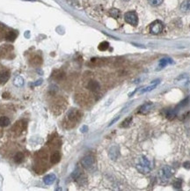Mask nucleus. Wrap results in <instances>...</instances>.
I'll use <instances>...</instances> for the list:
<instances>
[{
    "label": "nucleus",
    "instance_id": "1",
    "mask_svg": "<svg viewBox=\"0 0 190 191\" xmlns=\"http://www.w3.org/2000/svg\"><path fill=\"white\" fill-rule=\"evenodd\" d=\"M136 168L142 174H148L151 169L150 160L148 159L146 157L142 156L139 159V161L136 164Z\"/></svg>",
    "mask_w": 190,
    "mask_h": 191
},
{
    "label": "nucleus",
    "instance_id": "2",
    "mask_svg": "<svg viewBox=\"0 0 190 191\" xmlns=\"http://www.w3.org/2000/svg\"><path fill=\"white\" fill-rule=\"evenodd\" d=\"M82 117V112L78 109H71L67 115L68 123L72 124V127L75 125L78 122H79Z\"/></svg>",
    "mask_w": 190,
    "mask_h": 191
},
{
    "label": "nucleus",
    "instance_id": "3",
    "mask_svg": "<svg viewBox=\"0 0 190 191\" xmlns=\"http://www.w3.org/2000/svg\"><path fill=\"white\" fill-rule=\"evenodd\" d=\"M173 174H174V171L170 166H164L159 170V172H158V175H159V178L162 180H169L173 175Z\"/></svg>",
    "mask_w": 190,
    "mask_h": 191
},
{
    "label": "nucleus",
    "instance_id": "4",
    "mask_svg": "<svg viewBox=\"0 0 190 191\" xmlns=\"http://www.w3.org/2000/svg\"><path fill=\"white\" fill-rule=\"evenodd\" d=\"M124 19L127 23H129L130 25L133 27H136L138 24V17H137V14L136 12L130 11V12L126 13L124 15Z\"/></svg>",
    "mask_w": 190,
    "mask_h": 191
},
{
    "label": "nucleus",
    "instance_id": "5",
    "mask_svg": "<svg viewBox=\"0 0 190 191\" xmlns=\"http://www.w3.org/2000/svg\"><path fill=\"white\" fill-rule=\"evenodd\" d=\"M164 29V25L160 21H155L150 25V32L152 34H159Z\"/></svg>",
    "mask_w": 190,
    "mask_h": 191
},
{
    "label": "nucleus",
    "instance_id": "6",
    "mask_svg": "<svg viewBox=\"0 0 190 191\" xmlns=\"http://www.w3.org/2000/svg\"><path fill=\"white\" fill-rule=\"evenodd\" d=\"M81 164H82V166H83L84 168H86V169L90 170V169H92V168L93 167V166H94V159H93L92 156H90V155L86 156V157H84V158L81 160Z\"/></svg>",
    "mask_w": 190,
    "mask_h": 191
},
{
    "label": "nucleus",
    "instance_id": "7",
    "mask_svg": "<svg viewBox=\"0 0 190 191\" xmlns=\"http://www.w3.org/2000/svg\"><path fill=\"white\" fill-rule=\"evenodd\" d=\"M87 88L90 90V91H92L93 93H96V92H98L100 90V83L98 81H95V80H91V81H89L88 84H87Z\"/></svg>",
    "mask_w": 190,
    "mask_h": 191
},
{
    "label": "nucleus",
    "instance_id": "8",
    "mask_svg": "<svg viewBox=\"0 0 190 191\" xmlns=\"http://www.w3.org/2000/svg\"><path fill=\"white\" fill-rule=\"evenodd\" d=\"M10 78V72L7 70H2L0 71V84H4L8 81Z\"/></svg>",
    "mask_w": 190,
    "mask_h": 191
},
{
    "label": "nucleus",
    "instance_id": "9",
    "mask_svg": "<svg viewBox=\"0 0 190 191\" xmlns=\"http://www.w3.org/2000/svg\"><path fill=\"white\" fill-rule=\"evenodd\" d=\"M52 78L56 79V80H62L63 78H65V73L63 72L61 70H56L54 72H53V75H52Z\"/></svg>",
    "mask_w": 190,
    "mask_h": 191
},
{
    "label": "nucleus",
    "instance_id": "10",
    "mask_svg": "<svg viewBox=\"0 0 190 191\" xmlns=\"http://www.w3.org/2000/svg\"><path fill=\"white\" fill-rule=\"evenodd\" d=\"M55 180H56V175L54 174H48V175H46L43 178V182H44V183L46 185H51V184H53Z\"/></svg>",
    "mask_w": 190,
    "mask_h": 191
},
{
    "label": "nucleus",
    "instance_id": "11",
    "mask_svg": "<svg viewBox=\"0 0 190 191\" xmlns=\"http://www.w3.org/2000/svg\"><path fill=\"white\" fill-rule=\"evenodd\" d=\"M60 160H61V154L59 152H55L52 153L50 157V161L52 164H57Z\"/></svg>",
    "mask_w": 190,
    "mask_h": 191
},
{
    "label": "nucleus",
    "instance_id": "12",
    "mask_svg": "<svg viewBox=\"0 0 190 191\" xmlns=\"http://www.w3.org/2000/svg\"><path fill=\"white\" fill-rule=\"evenodd\" d=\"M24 159H25V155H24L23 153H21V152H18L13 156V160H14V162L17 163V164H20L24 160Z\"/></svg>",
    "mask_w": 190,
    "mask_h": 191
},
{
    "label": "nucleus",
    "instance_id": "13",
    "mask_svg": "<svg viewBox=\"0 0 190 191\" xmlns=\"http://www.w3.org/2000/svg\"><path fill=\"white\" fill-rule=\"evenodd\" d=\"M181 10L183 13L190 12V0H184L181 5Z\"/></svg>",
    "mask_w": 190,
    "mask_h": 191
},
{
    "label": "nucleus",
    "instance_id": "14",
    "mask_svg": "<svg viewBox=\"0 0 190 191\" xmlns=\"http://www.w3.org/2000/svg\"><path fill=\"white\" fill-rule=\"evenodd\" d=\"M11 123V120L8 116L2 115L0 116V127H7Z\"/></svg>",
    "mask_w": 190,
    "mask_h": 191
},
{
    "label": "nucleus",
    "instance_id": "15",
    "mask_svg": "<svg viewBox=\"0 0 190 191\" xmlns=\"http://www.w3.org/2000/svg\"><path fill=\"white\" fill-rule=\"evenodd\" d=\"M172 63H173V61H172V59H170V58H163V59H161L159 64H158L157 71H158V70L162 69V68H164V67H165L168 64H172Z\"/></svg>",
    "mask_w": 190,
    "mask_h": 191
},
{
    "label": "nucleus",
    "instance_id": "16",
    "mask_svg": "<svg viewBox=\"0 0 190 191\" xmlns=\"http://www.w3.org/2000/svg\"><path fill=\"white\" fill-rule=\"evenodd\" d=\"M118 155H119V150H118V148L115 147V146L112 147L110 149V151H109V157L112 159H115L116 158L118 157Z\"/></svg>",
    "mask_w": 190,
    "mask_h": 191
},
{
    "label": "nucleus",
    "instance_id": "17",
    "mask_svg": "<svg viewBox=\"0 0 190 191\" xmlns=\"http://www.w3.org/2000/svg\"><path fill=\"white\" fill-rule=\"evenodd\" d=\"M42 63V58L40 56H34V58L31 60V64L32 65H35V66H38V65H41Z\"/></svg>",
    "mask_w": 190,
    "mask_h": 191
},
{
    "label": "nucleus",
    "instance_id": "18",
    "mask_svg": "<svg viewBox=\"0 0 190 191\" xmlns=\"http://www.w3.org/2000/svg\"><path fill=\"white\" fill-rule=\"evenodd\" d=\"M109 15L114 19H118L121 15V12L119 11L118 9L116 8H112L110 11H109Z\"/></svg>",
    "mask_w": 190,
    "mask_h": 191
},
{
    "label": "nucleus",
    "instance_id": "19",
    "mask_svg": "<svg viewBox=\"0 0 190 191\" xmlns=\"http://www.w3.org/2000/svg\"><path fill=\"white\" fill-rule=\"evenodd\" d=\"M14 85L17 86V87H21L23 85H24V79L21 78V77H19V76H18V77H16L15 78V79H14Z\"/></svg>",
    "mask_w": 190,
    "mask_h": 191
},
{
    "label": "nucleus",
    "instance_id": "20",
    "mask_svg": "<svg viewBox=\"0 0 190 191\" xmlns=\"http://www.w3.org/2000/svg\"><path fill=\"white\" fill-rule=\"evenodd\" d=\"M151 106H152V103H151V102H147V103H145V104L141 107V113H143V114H146L148 111H149V109H150Z\"/></svg>",
    "mask_w": 190,
    "mask_h": 191
},
{
    "label": "nucleus",
    "instance_id": "21",
    "mask_svg": "<svg viewBox=\"0 0 190 191\" xmlns=\"http://www.w3.org/2000/svg\"><path fill=\"white\" fill-rule=\"evenodd\" d=\"M16 36H17V34H16L15 32H13V31H10V32H8V34H6L5 38L8 40V41H13V40L16 38Z\"/></svg>",
    "mask_w": 190,
    "mask_h": 191
},
{
    "label": "nucleus",
    "instance_id": "22",
    "mask_svg": "<svg viewBox=\"0 0 190 191\" xmlns=\"http://www.w3.org/2000/svg\"><path fill=\"white\" fill-rule=\"evenodd\" d=\"M109 47V43L108 42H101L100 45H99V49L101 50V51H105V50H107Z\"/></svg>",
    "mask_w": 190,
    "mask_h": 191
},
{
    "label": "nucleus",
    "instance_id": "23",
    "mask_svg": "<svg viewBox=\"0 0 190 191\" xmlns=\"http://www.w3.org/2000/svg\"><path fill=\"white\" fill-rule=\"evenodd\" d=\"M71 176H72V178L73 179H75V180H78V179H79L80 178V176H81V171L78 169V168H77L74 172L72 173V174H71Z\"/></svg>",
    "mask_w": 190,
    "mask_h": 191
},
{
    "label": "nucleus",
    "instance_id": "24",
    "mask_svg": "<svg viewBox=\"0 0 190 191\" xmlns=\"http://www.w3.org/2000/svg\"><path fill=\"white\" fill-rule=\"evenodd\" d=\"M181 186H182V180L181 179H177L175 182H173V187L174 188L176 189H179L181 188Z\"/></svg>",
    "mask_w": 190,
    "mask_h": 191
},
{
    "label": "nucleus",
    "instance_id": "25",
    "mask_svg": "<svg viewBox=\"0 0 190 191\" xmlns=\"http://www.w3.org/2000/svg\"><path fill=\"white\" fill-rule=\"evenodd\" d=\"M148 2L151 5H153V6H157L162 4L163 0H148Z\"/></svg>",
    "mask_w": 190,
    "mask_h": 191
},
{
    "label": "nucleus",
    "instance_id": "26",
    "mask_svg": "<svg viewBox=\"0 0 190 191\" xmlns=\"http://www.w3.org/2000/svg\"><path fill=\"white\" fill-rule=\"evenodd\" d=\"M166 117H167L168 119H170V120L173 119V118L175 117V112L173 111V110H170V111H167V113H166Z\"/></svg>",
    "mask_w": 190,
    "mask_h": 191
},
{
    "label": "nucleus",
    "instance_id": "27",
    "mask_svg": "<svg viewBox=\"0 0 190 191\" xmlns=\"http://www.w3.org/2000/svg\"><path fill=\"white\" fill-rule=\"evenodd\" d=\"M131 120H132V117L127 118L125 121H123V122H122V124L121 125V127H127V126H129L130 123V122H131Z\"/></svg>",
    "mask_w": 190,
    "mask_h": 191
},
{
    "label": "nucleus",
    "instance_id": "28",
    "mask_svg": "<svg viewBox=\"0 0 190 191\" xmlns=\"http://www.w3.org/2000/svg\"><path fill=\"white\" fill-rule=\"evenodd\" d=\"M183 166L187 169H190V162L189 161H187L183 164Z\"/></svg>",
    "mask_w": 190,
    "mask_h": 191
},
{
    "label": "nucleus",
    "instance_id": "29",
    "mask_svg": "<svg viewBox=\"0 0 190 191\" xmlns=\"http://www.w3.org/2000/svg\"><path fill=\"white\" fill-rule=\"evenodd\" d=\"M41 83H42V79H39V80H37V82L35 83V86H40Z\"/></svg>",
    "mask_w": 190,
    "mask_h": 191
},
{
    "label": "nucleus",
    "instance_id": "30",
    "mask_svg": "<svg viewBox=\"0 0 190 191\" xmlns=\"http://www.w3.org/2000/svg\"><path fill=\"white\" fill-rule=\"evenodd\" d=\"M123 1H129V0H123Z\"/></svg>",
    "mask_w": 190,
    "mask_h": 191
}]
</instances>
